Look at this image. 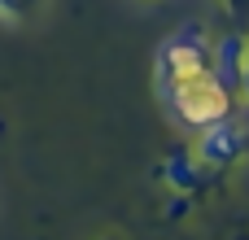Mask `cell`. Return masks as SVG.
<instances>
[{
	"mask_svg": "<svg viewBox=\"0 0 249 240\" xmlns=\"http://www.w3.org/2000/svg\"><path fill=\"white\" fill-rule=\"evenodd\" d=\"M249 136L245 127L232 118V114H223V118H214V122H206L201 127V136H197V162L206 166V171H223V166H232L241 153H245Z\"/></svg>",
	"mask_w": 249,
	"mask_h": 240,
	"instance_id": "cell-1",
	"label": "cell"
},
{
	"mask_svg": "<svg viewBox=\"0 0 249 240\" xmlns=\"http://www.w3.org/2000/svg\"><path fill=\"white\" fill-rule=\"evenodd\" d=\"M245 52H249V39L241 31H223L219 39H210V79H214L228 96H241Z\"/></svg>",
	"mask_w": 249,
	"mask_h": 240,
	"instance_id": "cell-2",
	"label": "cell"
},
{
	"mask_svg": "<svg viewBox=\"0 0 249 240\" xmlns=\"http://www.w3.org/2000/svg\"><path fill=\"white\" fill-rule=\"evenodd\" d=\"M162 179H166L175 192H188V197H193V192L201 188V179H206V166L197 162V153H184V149H179V153H171V157H166Z\"/></svg>",
	"mask_w": 249,
	"mask_h": 240,
	"instance_id": "cell-3",
	"label": "cell"
},
{
	"mask_svg": "<svg viewBox=\"0 0 249 240\" xmlns=\"http://www.w3.org/2000/svg\"><path fill=\"white\" fill-rule=\"evenodd\" d=\"M44 0H0V22H9V26H18V22H26V13H35Z\"/></svg>",
	"mask_w": 249,
	"mask_h": 240,
	"instance_id": "cell-4",
	"label": "cell"
},
{
	"mask_svg": "<svg viewBox=\"0 0 249 240\" xmlns=\"http://www.w3.org/2000/svg\"><path fill=\"white\" fill-rule=\"evenodd\" d=\"M223 4H228L232 22H249V0H223Z\"/></svg>",
	"mask_w": 249,
	"mask_h": 240,
	"instance_id": "cell-5",
	"label": "cell"
},
{
	"mask_svg": "<svg viewBox=\"0 0 249 240\" xmlns=\"http://www.w3.org/2000/svg\"><path fill=\"white\" fill-rule=\"evenodd\" d=\"M241 101H249V52H245V74H241Z\"/></svg>",
	"mask_w": 249,
	"mask_h": 240,
	"instance_id": "cell-6",
	"label": "cell"
}]
</instances>
